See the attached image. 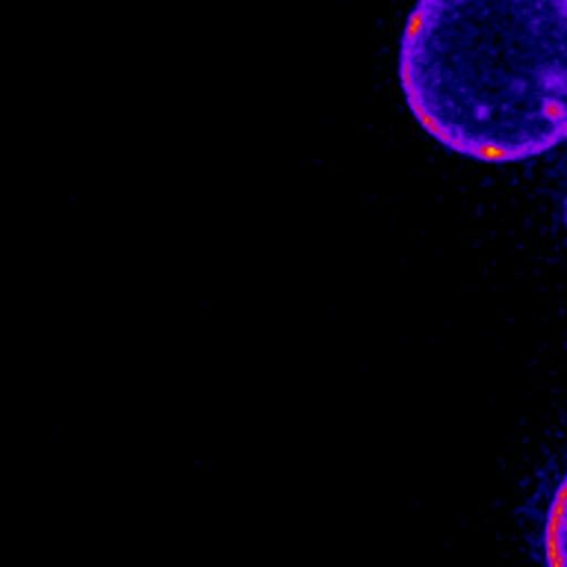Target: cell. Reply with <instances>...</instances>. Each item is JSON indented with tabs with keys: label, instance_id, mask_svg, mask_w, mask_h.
Listing matches in <instances>:
<instances>
[{
	"label": "cell",
	"instance_id": "cell-2",
	"mask_svg": "<svg viewBox=\"0 0 567 567\" xmlns=\"http://www.w3.org/2000/svg\"><path fill=\"white\" fill-rule=\"evenodd\" d=\"M544 565L567 567V473L549 499L544 520Z\"/></svg>",
	"mask_w": 567,
	"mask_h": 567
},
{
	"label": "cell",
	"instance_id": "cell-1",
	"mask_svg": "<svg viewBox=\"0 0 567 567\" xmlns=\"http://www.w3.org/2000/svg\"><path fill=\"white\" fill-rule=\"evenodd\" d=\"M399 86L420 127L482 163L567 142V0H416Z\"/></svg>",
	"mask_w": 567,
	"mask_h": 567
},
{
	"label": "cell",
	"instance_id": "cell-3",
	"mask_svg": "<svg viewBox=\"0 0 567 567\" xmlns=\"http://www.w3.org/2000/svg\"><path fill=\"white\" fill-rule=\"evenodd\" d=\"M565 228H567V195H565Z\"/></svg>",
	"mask_w": 567,
	"mask_h": 567
}]
</instances>
